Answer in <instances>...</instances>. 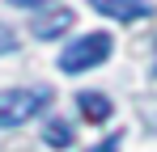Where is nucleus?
<instances>
[{"label":"nucleus","instance_id":"obj_1","mask_svg":"<svg viewBox=\"0 0 157 152\" xmlns=\"http://www.w3.org/2000/svg\"><path fill=\"white\" fill-rule=\"evenodd\" d=\"M47 101H51V93H43V89H9V93H0V127L30 123Z\"/></svg>","mask_w":157,"mask_h":152},{"label":"nucleus","instance_id":"obj_2","mask_svg":"<svg viewBox=\"0 0 157 152\" xmlns=\"http://www.w3.org/2000/svg\"><path fill=\"white\" fill-rule=\"evenodd\" d=\"M106 55H110V34H85L59 55V68L64 72H89V68L106 63Z\"/></svg>","mask_w":157,"mask_h":152},{"label":"nucleus","instance_id":"obj_3","mask_svg":"<svg viewBox=\"0 0 157 152\" xmlns=\"http://www.w3.org/2000/svg\"><path fill=\"white\" fill-rule=\"evenodd\" d=\"M98 13L106 17H115V21H144V17H153V4L149 0H89Z\"/></svg>","mask_w":157,"mask_h":152},{"label":"nucleus","instance_id":"obj_4","mask_svg":"<svg viewBox=\"0 0 157 152\" xmlns=\"http://www.w3.org/2000/svg\"><path fill=\"white\" fill-rule=\"evenodd\" d=\"M30 30H34V38H59L64 30H72V9H55L47 17H38Z\"/></svg>","mask_w":157,"mask_h":152},{"label":"nucleus","instance_id":"obj_5","mask_svg":"<svg viewBox=\"0 0 157 152\" xmlns=\"http://www.w3.org/2000/svg\"><path fill=\"white\" fill-rule=\"evenodd\" d=\"M81 114L89 118V123H102V118H110V97L106 93H81Z\"/></svg>","mask_w":157,"mask_h":152},{"label":"nucleus","instance_id":"obj_6","mask_svg":"<svg viewBox=\"0 0 157 152\" xmlns=\"http://www.w3.org/2000/svg\"><path fill=\"white\" fill-rule=\"evenodd\" d=\"M43 139H47L51 148H68V144H72V127L55 118V123H47V131H43Z\"/></svg>","mask_w":157,"mask_h":152},{"label":"nucleus","instance_id":"obj_7","mask_svg":"<svg viewBox=\"0 0 157 152\" xmlns=\"http://www.w3.org/2000/svg\"><path fill=\"white\" fill-rule=\"evenodd\" d=\"M9 51H17V34L0 21V55H9Z\"/></svg>","mask_w":157,"mask_h":152},{"label":"nucleus","instance_id":"obj_8","mask_svg":"<svg viewBox=\"0 0 157 152\" xmlns=\"http://www.w3.org/2000/svg\"><path fill=\"white\" fill-rule=\"evenodd\" d=\"M89 152H119V135H110L106 144H98V148H89Z\"/></svg>","mask_w":157,"mask_h":152},{"label":"nucleus","instance_id":"obj_9","mask_svg":"<svg viewBox=\"0 0 157 152\" xmlns=\"http://www.w3.org/2000/svg\"><path fill=\"white\" fill-rule=\"evenodd\" d=\"M9 4H17V9H38V4H51V0H9Z\"/></svg>","mask_w":157,"mask_h":152},{"label":"nucleus","instance_id":"obj_10","mask_svg":"<svg viewBox=\"0 0 157 152\" xmlns=\"http://www.w3.org/2000/svg\"><path fill=\"white\" fill-rule=\"evenodd\" d=\"M153 76H157V59H153Z\"/></svg>","mask_w":157,"mask_h":152}]
</instances>
